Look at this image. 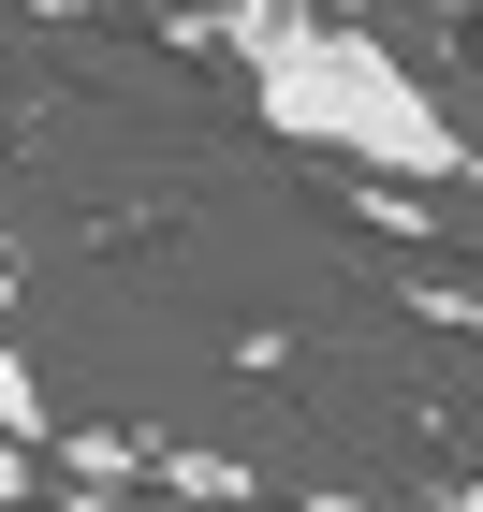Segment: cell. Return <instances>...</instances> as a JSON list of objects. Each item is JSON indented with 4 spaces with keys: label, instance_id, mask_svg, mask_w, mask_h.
I'll list each match as a JSON object with an SVG mask.
<instances>
[{
    "label": "cell",
    "instance_id": "cell-3",
    "mask_svg": "<svg viewBox=\"0 0 483 512\" xmlns=\"http://www.w3.org/2000/svg\"><path fill=\"white\" fill-rule=\"evenodd\" d=\"M0 498H30V439H0Z\"/></svg>",
    "mask_w": 483,
    "mask_h": 512
},
{
    "label": "cell",
    "instance_id": "cell-2",
    "mask_svg": "<svg viewBox=\"0 0 483 512\" xmlns=\"http://www.w3.org/2000/svg\"><path fill=\"white\" fill-rule=\"evenodd\" d=\"M410 308H425V322H454V337H483V293H454V278H425Z\"/></svg>",
    "mask_w": 483,
    "mask_h": 512
},
{
    "label": "cell",
    "instance_id": "cell-5",
    "mask_svg": "<svg viewBox=\"0 0 483 512\" xmlns=\"http://www.w3.org/2000/svg\"><path fill=\"white\" fill-rule=\"evenodd\" d=\"M469 512H483V469H469Z\"/></svg>",
    "mask_w": 483,
    "mask_h": 512
},
{
    "label": "cell",
    "instance_id": "cell-4",
    "mask_svg": "<svg viewBox=\"0 0 483 512\" xmlns=\"http://www.w3.org/2000/svg\"><path fill=\"white\" fill-rule=\"evenodd\" d=\"M308 512H366V498H308Z\"/></svg>",
    "mask_w": 483,
    "mask_h": 512
},
{
    "label": "cell",
    "instance_id": "cell-1",
    "mask_svg": "<svg viewBox=\"0 0 483 512\" xmlns=\"http://www.w3.org/2000/svg\"><path fill=\"white\" fill-rule=\"evenodd\" d=\"M205 44L249 74V103H264L279 147H322V161H352V176H469V132L440 118V88L410 74L381 30H352V15H308V0H220Z\"/></svg>",
    "mask_w": 483,
    "mask_h": 512
}]
</instances>
